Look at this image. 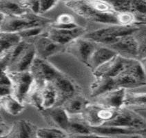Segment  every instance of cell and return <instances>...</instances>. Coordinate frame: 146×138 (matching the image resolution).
I'll return each mask as SVG.
<instances>
[{"label":"cell","mask_w":146,"mask_h":138,"mask_svg":"<svg viewBox=\"0 0 146 138\" xmlns=\"http://www.w3.org/2000/svg\"><path fill=\"white\" fill-rule=\"evenodd\" d=\"M138 30V28L133 26L111 25L109 27L86 33L83 35V38L94 41L96 44H105L108 47L117 42L119 38L132 35Z\"/></svg>","instance_id":"1"},{"label":"cell","mask_w":146,"mask_h":138,"mask_svg":"<svg viewBox=\"0 0 146 138\" xmlns=\"http://www.w3.org/2000/svg\"><path fill=\"white\" fill-rule=\"evenodd\" d=\"M66 4L78 15L89 20L110 25H119L115 13H98L88 1H66Z\"/></svg>","instance_id":"2"},{"label":"cell","mask_w":146,"mask_h":138,"mask_svg":"<svg viewBox=\"0 0 146 138\" xmlns=\"http://www.w3.org/2000/svg\"><path fill=\"white\" fill-rule=\"evenodd\" d=\"M11 82V95L17 100L24 104L35 84L34 78L29 71H6Z\"/></svg>","instance_id":"3"},{"label":"cell","mask_w":146,"mask_h":138,"mask_svg":"<svg viewBox=\"0 0 146 138\" xmlns=\"http://www.w3.org/2000/svg\"><path fill=\"white\" fill-rule=\"evenodd\" d=\"M46 21L44 19L28 13L21 17H6L0 24V32L18 33L24 30L34 27H42Z\"/></svg>","instance_id":"4"},{"label":"cell","mask_w":146,"mask_h":138,"mask_svg":"<svg viewBox=\"0 0 146 138\" xmlns=\"http://www.w3.org/2000/svg\"><path fill=\"white\" fill-rule=\"evenodd\" d=\"M103 126L145 130V118L135 111L121 108L117 110L113 119L106 122Z\"/></svg>","instance_id":"5"},{"label":"cell","mask_w":146,"mask_h":138,"mask_svg":"<svg viewBox=\"0 0 146 138\" xmlns=\"http://www.w3.org/2000/svg\"><path fill=\"white\" fill-rule=\"evenodd\" d=\"M117 110L108 109L99 104H87L83 112V119L89 126L97 127L113 119Z\"/></svg>","instance_id":"6"},{"label":"cell","mask_w":146,"mask_h":138,"mask_svg":"<svg viewBox=\"0 0 146 138\" xmlns=\"http://www.w3.org/2000/svg\"><path fill=\"white\" fill-rule=\"evenodd\" d=\"M29 72L35 82L41 86L46 82H51L61 74L46 59L36 57L33 61Z\"/></svg>","instance_id":"7"},{"label":"cell","mask_w":146,"mask_h":138,"mask_svg":"<svg viewBox=\"0 0 146 138\" xmlns=\"http://www.w3.org/2000/svg\"><path fill=\"white\" fill-rule=\"evenodd\" d=\"M132 59H128L117 55L111 60L94 71V75L96 77H116L127 70L130 65Z\"/></svg>","instance_id":"8"},{"label":"cell","mask_w":146,"mask_h":138,"mask_svg":"<svg viewBox=\"0 0 146 138\" xmlns=\"http://www.w3.org/2000/svg\"><path fill=\"white\" fill-rule=\"evenodd\" d=\"M85 32L86 29L79 26L70 30L57 29L52 27L44 35L56 44L62 46L83 36Z\"/></svg>","instance_id":"9"},{"label":"cell","mask_w":146,"mask_h":138,"mask_svg":"<svg viewBox=\"0 0 146 138\" xmlns=\"http://www.w3.org/2000/svg\"><path fill=\"white\" fill-rule=\"evenodd\" d=\"M37 127L26 119L15 121L8 129L7 133L1 138H36Z\"/></svg>","instance_id":"10"},{"label":"cell","mask_w":146,"mask_h":138,"mask_svg":"<svg viewBox=\"0 0 146 138\" xmlns=\"http://www.w3.org/2000/svg\"><path fill=\"white\" fill-rule=\"evenodd\" d=\"M36 57V53L33 44H29L13 64L8 66L5 71L25 72L29 71L33 61Z\"/></svg>","instance_id":"11"},{"label":"cell","mask_w":146,"mask_h":138,"mask_svg":"<svg viewBox=\"0 0 146 138\" xmlns=\"http://www.w3.org/2000/svg\"><path fill=\"white\" fill-rule=\"evenodd\" d=\"M125 93L126 89L123 88L112 90L96 97L97 104L108 109L119 110L123 106Z\"/></svg>","instance_id":"12"},{"label":"cell","mask_w":146,"mask_h":138,"mask_svg":"<svg viewBox=\"0 0 146 138\" xmlns=\"http://www.w3.org/2000/svg\"><path fill=\"white\" fill-rule=\"evenodd\" d=\"M33 44L35 50L36 57L46 60L47 58L59 52L62 46L50 40L44 35L42 36H38V38L35 39L34 44Z\"/></svg>","instance_id":"13"},{"label":"cell","mask_w":146,"mask_h":138,"mask_svg":"<svg viewBox=\"0 0 146 138\" xmlns=\"http://www.w3.org/2000/svg\"><path fill=\"white\" fill-rule=\"evenodd\" d=\"M114 50L118 55L128 54L132 56H138L140 53V46L137 39L132 35L122 37L114 44L108 46Z\"/></svg>","instance_id":"14"},{"label":"cell","mask_w":146,"mask_h":138,"mask_svg":"<svg viewBox=\"0 0 146 138\" xmlns=\"http://www.w3.org/2000/svg\"><path fill=\"white\" fill-rule=\"evenodd\" d=\"M90 131L92 133L110 137L133 134H140L145 135V130H137V129H125V128L109 126H101L97 127L90 126Z\"/></svg>","instance_id":"15"},{"label":"cell","mask_w":146,"mask_h":138,"mask_svg":"<svg viewBox=\"0 0 146 138\" xmlns=\"http://www.w3.org/2000/svg\"><path fill=\"white\" fill-rule=\"evenodd\" d=\"M117 53L107 46H101L94 50L88 61V65L93 71L99 69L117 55Z\"/></svg>","instance_id":"16"},{"label":"cell","mask_w":146,"mask_h":138,"mask_svg":"<svg viewBox=\"0 0 146 138\" xmlns=\"http://www.w3.org/2000/svg\"><path fill=\"white\" fill-rule=\"evenodd\" d=\"M56 90L57 94V106H59L61 102H66L69 98L72 97L74 93V86L70 81L61 75L51 81Z\"/></svg>","instance_id":"17"},{"label":"cell","mask_w":146,"mask_h":138,"mask_svg":"<svg viewBox=\"0 0 146 138\" xmlns=\"http://www.w3.org/2000/svg\"><path fill=\"white\" fill-rule=\"evenodd\" d=\"M45 111H47L48 117L53 124L57 126L56 128L67 134L70 117L65 109L62 106H57Z\"/></svg>","instance_id":"18"},{"label":"cell","mask_w":146,"mask_h":138,"mask_svg":"<svg viewBox=\"0 0 146 138\" xmlns=\"http://www.w3.org/2000/svg\"><path fill=\"white\" fill-rule=\"evenodd\" d=\"M118 89L114 82V78L109 77H98L90 87L91 95L97 97L102 95Z\"/></svg>","instance_id":"19"},{"label":"cell","mask_w":146,"mask_h":138,"mask_svg":"<svg viewBox=\"0 0 146 138\" xmlns=\"http://www.w3.org/2000/svg\"><path fill=\"white\" fill-rule=\"evenodd\" d=\"M1 108L11 115L17 116L24 111L25 106L15 98L11 94L0 97Z\"/></svg>","instance_id":"20"},{"label":"cell","mask_w":146,"mask_h":138,"mask_svg":"<svg viewBox=\"0 0 146 138\" xmlns=\"http://www.w3.org/2000/svg\"><path fill=\"white\" fill-rule=\"evenodd\" d=\"M0 11L6 17H21L28 14L20 1H0Z\"/></svg>","instance_id":"21"},{"label":"cell","mask_w":146,"mask_h":138,"mask_svg":"<svg viewBox=\"0 0 146 138\" xmlns=\"http://www.w3.org/2000/svg\"><path fill=\"white\" fill-rule=\"evenodd\" d=\"M87 104V101L82 97L72 96L66 101L63 108L68 114L74 116L82 114Z\"/></svg>","instance_id":"22"},{"label":"cell","mask_w":146,"mask_h":138,"mask_svg":"<svg viewBox=\"0 0 146 138\" xmlns=\"http://www.w3.org/2000/svg\"><path fill=\"white\" fill-rule=\"evenodd\" d=\"M77 50L79 57L84 62L88 64L89 58L91 55L97 49V44L94 41H92L85 38H78L77 39Z\"/></svg>","instance_id":"23"},{"label":"cell","mask_w":146,"mask_h":138,"mask_svg":"<svg viewBox=\"0 0 146 138\" xmlns=\"http://www.w3.org/2000/svg\"><path fill=\"white\" fill-rule=\"evenodd\" d=\"M114 79L117 88H123L126 90L128 89H137V88L143 86V85H145L136 80L125 71L121 73L116 77H114Z\"/></svg>","instance_id":"24"},{"label":"cell","mask_w":146,"mask_h":138,"mask_svg":"<svg viewBox=\"0 0 146 138\" xmlns=\"http://www.w3.org/2000/svg\"><path fill=\"white\" fill-rule=\"evenodd\" d=\"M70 119V124L67 134L83 135L91 133L90 131V126L85 122V121L78 118H72Z\"/></svg>","instance_id":"25"},{"label":"cell","mask_w":146,"mask_h":138,"mask_svg":"<svg viewBox=\"0 0 146 138\" xmlns=\"http://www.w3.org/2000/svg\"><path fill=\"white\" fill-rule=\"evenodd\" d=\"M125 72L128 73L130 75L134 78L139 82L145 84V74L143 66L139 61L134 60L132 61L131 64L129 66Z\"/></svg>","instance_id":"26"},{"label":"cell","mask_w":146,"mask_h":138,"mask_svg":"<svg viewBox=\"0 0 146 138\" xmlns=\"http://www.w3.org/2000/svg\"><path fill=\"white\" fill-rule=\"evenodd\" d=\"M36 138H66V133L57 128H37Z\"/></svg>","instance_id":"27"},{"label":"cell","mask_w":146,"mask_h":138,"mask_svg":"<svg viewBox=\"0 0 146 138\" xmlns=\"http://www.w3.org/2000/svg\"><path fill=\"white\" fill-rule=\"evenodd\" d=\"M145 93H128L126 90L125 99L123 106H145Z\"/></svg>","instance_id":"28"},{"label":"cell","mask_w":146,"mask_h":138,"mask_svg":"<svg viewBox=\"0 0 146 138\" xmlns=\"http://www.w3.org/2000/svg\"><path fill=\"white\" fill-rule=\"evenodd\" d=\"M109 4L116 13H132V1L128 0H119V1H110Z\"/></svg>","instance_id":"29"},{"label":"cell","mask_w":146,"mask_h":138,"mask_svg":"<svg viewBox=\"0 0 146 138\" xmlns=\"http://www.w3.org/2000/svg\"><path fill=\"white\" fill-rule=\"evenodd\" d=\"M145 1H139V0H133V1H132V13L134 16L145 17Z\"/></svg>","instance_id":"30"},{"label":"cell","mask_w":146,"mask_h":138,"mask_svg":"<svg viewBox=\"0 0 146 138\" xmlns=\"http://www.w3.org/2000/svg\"><path fill=\"white\" fill-rule=\"evenodd\" d=\"M42 31V27H34L24 30V31L19 32L18 33H17V34L21 38V40H23L24 39L36 37L40 35Z\"/></svg>","instance_id":"31"},{"label":"cell","mask_w":146,"mask_h":138,"mask_svg":"<svg viewBox=\"0 0 146 138\" xmlns=\"http://www.w3.org/2000/svg\"><path fill=\"white\" fill-rule=\"evenodd\" d=\"M57 1L53 0H41L39 1V15L47 13L57 5Z\"/></svg>","instance_id":"32"},{"label":"cell","mask_w":146,"mask_h":138,"mask_svg":"<svg viewBox=\"0 0 146 138\" xmlns=\"http://www.w3.org/2000/svg\"><path fill=\"white\" fill-rule=\"evenodd\" d=\"M74 19L72 15L69 14L64 13L61 14L57 17L56 22L54 23V25H66V24H74Z\"/></svg>","instance_id":"33"},{"label":"cell","mask_w":146,"mask_h":138,"mask_svg":"<svg viewBox=\"0 0 146 138\" xmlns=\"http://www.w3.org/2000/svg\"><path fill=\"white\" fill-rule=\"evenodd\" d=\"M66 138H113V137L99 135H96L91 133H89V134H83V135L66 134Z\"/></svg>","instance_id":"34"},{"label":"cell","mask_w":146,"mask_h":138,"mask_svg":"<svg viewBox=\"0 0 146 138\" xmlns=\"http://www.w3.org/2000/svg\"><path fill=\"white\" fill-rule=\"evenodd\" d=\"M115 138H144V135L140 134L127 135H120L115 137Z\"/></svg>","instance_id":"35"},{"label":"cell","mask_w":146,"mask_h":138,"mask_svg":"<svg viewBox=\"0 0 146 138\" xmlns=\"http://www.w3.org/2000/svg\"><path fill=\"white\" fill-rule=\"evenodd\" d=\"M8 131V129H7L6 125L0 127V138L4 137L5 135L7 133Z\"/></svg>","instance_id":"36"},{"label":"cell","mask_w":146,"mask_h":138,"mask_svg":"<svg viewBox=\"0 0 146 138\" xmlns=\"http://www.w3.org/2000/svg\"><path fill=\"white\" fill-rule=\"evenodd\" d=\"M5 18H6V15H5L4 13H2L0 11V24L4 21Z\"/></svg>","instance_id":"37"},{"label":"cell","mask_w":146,"mask_h":138,"mask_svg":"<svg viewBox=\"0 0 146 138\" xmlns=\"http://www.w3.org/2000/svg\"><path fill=\"white\" fill-rule=\"evenodd\" d=\"M5 126L4 122V119H3L2 117H1V115H0V127H1V126Z\"/></svg>","instance_id":"38"},{"label":"cell","mask_w":146,"mask_h":138,"mask_svg":"<svg viewBox=\"0 0 146 138\" xmlns=\"http://www.w3.org/2000/svg\"><path fill=\"white\" fill-rule=\"evenodd\" d=\"M0 109H1V105H0Z\"/></svg>","instance_id":"39"},{"label":"cell","mask_w":146,"mask_h":138,"mask_svg":"<svg viewBox=\"0 0 146 138\" xmlns=\"http://www.w3.org/2000/svg\"><path fill=\"white\" fill-rule=\"evenodd\" d=\"M113 138H115V137H113Z\"/></svg>","instance_id":"40"}]
</instances>
